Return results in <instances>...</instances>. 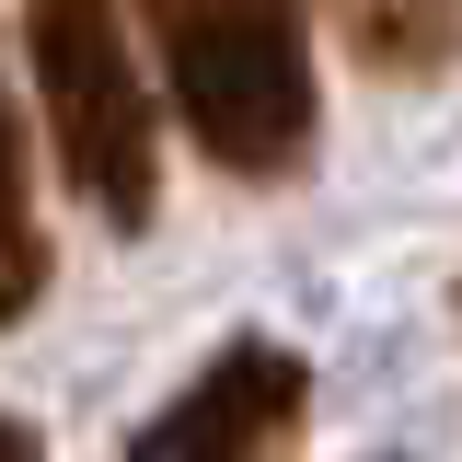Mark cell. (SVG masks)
I'll return each mask as SVG.
<instances>
[{
	"mask_svg": "<svg viewBox=\"0 0 462 462\" xmlns=\"http://www.w3.org/2000/svg\"><path fill=\"white\" fill-rule=\"evenodd\" d=\"M173 105L220 173H300L324 116L300 0H173Z\"/></svg>",
	"mask_w": 462,
	"mask_h": 462,
	"instance_id": "obj_1",
	"label": "cell"
},
{
	"mask_svg": "<svg viewBox=\"0 0 462 462\" xmlns=\"http://www.w3.org/2000/svg\"><path fill=\"white\" fill-rule=\"evenodd\" d=\"M23 47H35V93H47V127H58V173L116 231H151V208H162V116H151V81L127 58L116 0H35Z\"/></svg>",
	"mask_w": 462,
	"mask_h": 462,
	"instance_id": "obj_2",
	"label": "cell"
},
{
	"mask_svg": "<svg viewBox=\"0 0 462 462\" xmlns=\"http://www.w3.org/2000/svg\"><path fill=\"white\" fill-rule=\"evenodd\" d=\"M300 416H312L300 346L243 336V346H220V358L127 439V462H289L300 451Z\"/></svg>",
	"mask_w": 462,
	"mask_h": 462,
	"instance_id": "obj_3",
	"label": "cell"
},
{
	"mask_svg": "<svg viewBox=\"0 0 462 462\" xmlns=\"http://www.w3.org/2000/svg\"><path fill=\"white\" fill-rule=\"evenodd\" d=\"M47 289V231H35V197H23V116H12V81H0V324H23Z\"/></svg>",
	"mask_w": 462,
	"mask_h": 462,
	"instance_id": "obj_4",
	"label": "cell"
},
{
	"mask_svg": "<svg viewBox=\"0 0 462 462\" xmlns=\"http://www.w3.org/2000/svg\"><path fill=\"white\" fill-rule=\"evenodd\" d=\"M0 462H47V439H35L23 416H0Z\"/></svg>",
	"mask_w": 462,
	"mask_h": 462,
	"instance_id": "obj_5",
	"label": "cell"
}]
</instances>
